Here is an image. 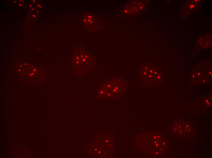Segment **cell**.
Listing matches in <instances>:
<instances>
[{"label":"cell","mask_w":212,"mask_h":158,"mask_svg":"<svg viewBox=\"0 0 212 158\" xmlns=\"http://www.w3.org/2000/svg\"><path fill=\"white\" fill-rule=\"evenodd\" d=\"M198 42L200 46L204 48L210 47L212 44V36L211 35H206L201 36Z\"/></svg>","instance_id":"4"},{"label":"cell","mask_w":212,"mask_h":158,"mask_svg":"<svg viewBox=\"0 0 212 158\" xmlns=\"http://www.w3.org/2000/svg\"><path fill=\"white\" fill-rule=\"evenodd\" d=\"M199 4L198 0L189 1L185 3L182 9H184V11H186V13H189L195 10L198 7Z\"/></svg>","instance_id":"5"},{"label":"cell","mask_w":212,"mask_h":158,"mask_svg":"<svg viewBox=\"0 0 212 158\" xmlns=\"http://www.w3.org/2000/svg\"><path fill=\"white\" fill-rule=\"evenodd\" d=\"M127 87V82L120 78L108 79L99 86L98 90V95L102 98H115L123 94Z\"/></svg>","instance_id":"1"},{"label":"cell","mask_w":212,"mask_h":158,"mask_svg":"<svg viewBox=\"0 0 212 158\" xmlns=\"http://www.w3.org/2000/svg\"><path fill=\"white\" fill-rule=\"evenodd\" d=\"M139 75L144 81L150 84H155L161 80L160 72L155 66L150 63L142 64L139 69Z\"/></svg>","instance_id":"3"},{"label":"cell","mask_w":212,"mask_h":158,"mask_svg":"<svg viewBox=\"0 0 212 158\" xmlns=\"http://www.w3.org/2000/svg\"><path fill=\"white\" fill-rule=\"evenodd\" d=\"M93 60L92 57L84 51L80 50L75 52L73 59L74 75H85L92 70Z\"/></svg>","instance_id":"2"}]
</instances>
